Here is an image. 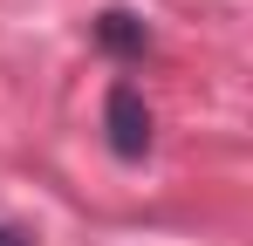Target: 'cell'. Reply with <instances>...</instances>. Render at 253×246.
I'll return each instance as SVG.
<instances>
[{
  "label": "cell",
  "mask_w": 253,
  "mask_h": 246,
  "mask_svg": "<svg viewBox=\"0 0 253 246\" xmlns=\"http://www.w3.org/2000/svg\"><path fill=\"white\" fill-rule=\"evenodd\" d=\"M0 246H35V233H21V226H0Z\"/></svg>",
  "instance_id": "3957f363"
},
{
  "label": "cell",
  "mask_w": 253,
  "mask_h": 246,
  "mask_svg": "<svg viewBox=\"0 0 253 246\" xmlns=\"http://www.w3.org/2000/svg\"><path fill=\"white\" fill-rule=\"evenodd\" d=\"M96 41L110 48V55H124V62H137L144 48H151V28L130 14V7H103L96 14Z\"/></svg>",
  "instance_id": "7a4b0ae2"
},
{
  "label": "cell",
  "mask_w": 253,
  "mask_h": 246,
  "mask_svg": "<svg viewBox=\"0 0 253 246\" xmlns=\"http://www.w3.org/2000/svg\"><path fill=\"white\" fill-rule=\"evenodd\" d=\"M103 130H110V151L124 164H144V151H151V103H144L137 82H110V96H103Z\"/></svg>",
  "instance_id": "6da1fadb"
}]
</instances>
